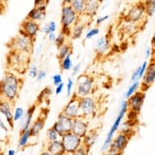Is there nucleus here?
Masks as SVG:
<instances>
[{"label": "nucleus", "mask_w": 155, "mask_h": 155, "mask_svg": "<svg viewBox=\"0 0 155 155\" xmlns=\"http://www.w3.org/2000/svg\"><path fill=\"white\" fill-rule=\"evenodd\" d=\"M14 72L8 71L0 81V98L14 102L18 99L23 82Z\"/></svg>", "instance_id": "nucleus-1"}, {"label": "nucleus", "mask_w": 155, "mask_h": 155, "mask_svg": "<svg viewBox=\"0 0 155 155\" xmlns=\"http://www.w3.org/2000/svg\"><path fill=\"white\" fill-rule=\"evenodd\" d=\"M30 54L20 51H10L8 55V64L12 71L18 73H25L29 68Z\"/></svg>", "instance_id": "nucleus-2"}, {"label": "nucleus", "mask_w": 155, "mask_h": 155, "mask_svg": "<svg viewBox=\"0 0 155 155\" xmlns=\"http://www.w3.org/2000/svg\"><path fill=\"white\" fill-rule=\"evenodd\" d=\"M79 15L74 10L71 4H62L60 24L61 33L66 37H70L71 28L78 21Z\"/></svg>", "instance_id": "nucleus-3"}, {"label": "nucleus", "mask_w": 155, "mask_h": 155, "mask_svg": "<svg viewBox=\"0 0 155 155\" xmlns=\"http://www.w3.org/2000/svg\"><path fill=\"white\" fill-rule=\"evenodd\" d=\"M128 110H129V107H128L127 100H123L122 102H121V104H120V110H119V114H118L117 117L115 118L114 123L112 124L111 127H110L109 132H108V133L107 135V137L105 139L104 143H103V145L102 146L101 150H102V152L107 151V150L109 149L110 145L112 140L114 139V136L115 134V132L119 130V127H120L121 122L124 120V118L125 117V115L127 114Z\"/></svg>", "instance_id": "nucleus-4"}, {"label": "nucleus", "mask_w": 155, "mask_h": 155, "mask_svg": "<svg viewBox=\"0 0 155 155\" xmlns=\"http://www.w3.org/2000/svg\"><path fill=\"white\" fill-rule=\"evenodd\" d=\"M8 45L12 51L31 54L33 51V39L28 38V36L25 34L19 33L18 35L11 40Z\"/></svg>", "instance_id": "nucleus-5"}, {"label": "nucleus", "mask_w": 155, "mask_h": 155, "mask_svg": "<svg viewBox=\"0 0 155 155\" xmlns=\"http://www.w3.org/2000/svg\"><path fill=\"white\" fill-rule=\"evenodd\" d=\"M94 88V79L88 74H81L76 79V89L74 94L79 97L89 96Z\"/></svg>", "instance_id": "nucleus-6"}, {"label": "nucleus", "mask_w": 155, "mask_h": 155, "mask_svg": "<svg viewBox=\"0 0 155 155\" xmlns=\"http://www.w3.org/2000/svg\"><path fill=\"white\" fill-rule=\"evenodd\" d=\"M60 139L66 154H74L76 150L83 144V138L72 132L63 135Z\"/></svg>", "instance_id": "nucleus-7"}, {"label": "nucleus", "mask_w": 155, "mask_h": 155, "mask_svg": "<svg viewBox=\"0 0 155 155\" xmlns=\"http://www.w3.org/2000/svg\"><path fill=\"white\" fill-rule=\"evenodd\" d=\"M130 140V135L126 131H122L113 139L109 149L107 150L108 154H121L127 147Z\"/></svg>", "instance_id": "nucleus-8"}, {"label": "nucleus", "mask_w": 155, "mask_h": 155, "mask_svg": "<svg viewBox=\"0 0 155 155\" xmlns=\"http://www.w3.org/2000/svg\"><path fill=\"white\" fill-rule=\"evenodd\" d=\"M80 106L81 116L86 119H92L96 116L97 111V102L94 97L86 96L80 97Z\"/></svg>", "instance_id": "nucleus-9"}, {"label": "nucleus", "mask_w": 155, "mask_h": 155, "mask_svg": "<svg viewBox=\"0 0 155 155\" xmlns=\"http://www.w3.org/2000/svg\"><path fill=\"white\" fill-rule=\"evenodd\" d=\"M72 124H73V119L68 117L63 112H60L58 115L57 120L53 124V127L58 132L60 137H62L63 135L71 132Z\"/></svg>", "instance_id": "nucleus-10"}, {"label": "nucleus", "mask_w": 155, "mask_h": 155, "mask_svg": "<svg viewBox=\"0 0 155 155\" xmlns=\"http://www.w3.org/2000/svg\"><path fill=\"white\" fill-rule=\"evenodd\" d=\"M62 112L73 120L81 116L79 97L76 96L75 94H72V95L71 96V99L69 100L66 106L64 107Z\"/></svg>", "instance_id": "nucleus-11"}, {"label": "nucleus", "mask_w": 155, "mask_h": 155, "mask_svg": "<svg viewBox=\"0 0 155 155\" xmlns=\"http://www.w3.org/2000/svg\"><path fill=\"white\" fill-rule=\"evenodd\" d=\"M146 13H145L144 4L143 3H139L130 8L129 10L127 11V14L125 15L124 18L128 22L137 24L142 21Z\"/></svg>", "instance_id": "nucleus-12"}, {"label": "nucleus", "mask_w": 155, "mask_h": 155, "mask_svg": "<svg viewBox=\"0 0 155 155\" xmlns=\"http://www.w3.org/2000/svg\"><path fill=\"white\" fill-rule=\"evenodd\" d=\"M39 31H40V25H39L38 22L26 18L25 20L21 23L19 33L28 36V38L34 40Z\"/></svg>", "instance_id": "nucleus-13"}, {"label": "nucleus", "mask_w": 155, "mask_h": 155, "mask_svg": "<svg viewBox=\"0 0 155 155\" xmlns=\"http://www.w3.org/2000/svg\"><path fill=\"white\" fill-rule=\"evenodd\" d=\"M127 100L129 110L140 114L145 100V94L144 91H137Z\"/></svg>", "instance_id": "nucleus-14"}, {"label": "nucleus", "mask_w": 155, "mask_h": 155, "mask_svg": "<svg viewBox=\"0 0 155 155\" xmlns=\"http://www.w3.org/2000/svg\"><path fill=\"white\" fill-rule=\"evenodd\" d=\"M12 102L0 98V114L5 117L7 124L11 129H14V119L12 113Z\"/></svg>", "instance_id": "nucleus-15"}, {"label": "nucleus", "mask_w": 155, "mask_h": 155, "mask_svg": "<svg viewBox=\"0 0 155 155\" xmlns=\"http://www.w3.org/2000/svg\"><path fill=\"white\" fill-rule=\"evenodd\" d=\"M89 131L88 119L83 117V116H80V117L74 119L71 132L83 138L89 132Z\"/></svg>", "instance_id": "nucleus-16"}, {"label": "nucleus", "mask_w": 155, "mask_h": 155, "mask_svg": "<svg viewBox=\"0 0 155 155\" xmlns=\"http://www.w3.org/2000/svg\"><path fill=\"white\" fill-rule=\"evenodd\" d=\"M155 82V59L149 63L145 75L142 78V91L147 90Z\"/></svg>", "instance_id": "nucleus-17"}, {"label": "nucleus", "mask_w": 155, "mask_h": 155, "mask_svg": "<svg viewBox=\"0 0 155 155\" xmlns=\"http://www.w3.org/2000/svg\"><path fill=\"white\" fill-rule=\"evenodd\" d=\"M46 117H47V112L42 111L41 112L40 115L38 116L34 122L32 124L30 127V132L32 137H36L38 135L40 134V132L42 131V129L45 127L46 124Z\"/></svg>", "instance_id": "nucleus-18"}, {"label": "nucleus", "mask_w": 155, "mask_h": 155, "mask_svg": "<svg viewBox=\"0 0 155 155\" xmlns=\"http://www.w3.org/2000/svg\"><path fill=\"white\" fill-rule=\"evenodd\" d=\"M110 48V41L108 35H103L100 37L95 42V51L97 54L103 55L107 53Z\"/></svg>", "instance_id": "nucleus-19"}, {"label": "nucleus", "mask_w": 155, "mask_h": 155, "mask_svg": "<svg viewBox=\"0 0 155 155\" xmlns=\"http://www.w3.org/2000/svg\"><path fill=\"white\" fill-rule=\"evenodd\" d=\"M37 109V105L33 104L31 107H28V109L27 110L25 116L21 120V132H23L25 130L30 128L31 125L33 124V119L34 113Z\"/></svg>", "instance_id": "nucleus-20"}, {"label": "nucleus", "mask_w": 155, "mask_h": 155, "mask_svg": "<svg viewBox=\"0 0 155 155\" xmlns=\"http://www.w3.org/2000/svg\"><path fill=\"white\" fill-rule=\"evenodd\" d=\"M46 6H39V7H34L32 10L29 11L28 15L26 16L27 19L32 20V21H43L46 17Z\"/></svg>", "instance_id": "nucleus-21"}, {"label": "nucleus", "mask_w": 155, "mask_h": 155, "mask_svg": "<svg viewBox=\"0 0 155 155\" xmlns=\"http://www.w3.org/2000/svg\"><path fill=\"white\" fill-rule=\"evenodd\" d=\"M46 150L51 153V154L53 155L66 154L61 139L49 141L46 145Z\"/></svg>", "instance_id": "nucleus-22"}, {"label": "nucleus", "mask_w": 155, "mask_h": 155, "mask_svg": "<svg viewBox=\"0 0 155 155\" xmlns=\"http://www.w3.org/2000/svg\"><path fill=\"white\" fill-rule=\"evenodd\" d=\"M102 2V0H86L84 13L91 17L95 15L98 8H100Z\"/></svg>", "instance_id": "nucleus-23"}, {"label": "nucleus", "mask_w": 155, "mask_h": 155, "mask_svg": "<svg viewBox=\"0 0 155 155\" xmlns=\"http://www.w3.org/2000/svg\"><path fill=\"white\" fill-rule=\"evenodd\" d=\"M86 24H84L83 21H81V20L79 17L78 21L71 28L70 38L72 40H76V39H79V38H81V36L83 35V33H84V30L85 27H86Z\"/></svg>", "instance_id": "nucleus-24"}, {"label": "nucleus", "mask_w": 155, "mask_h": 155, "mask_svg": "<svg viewBox=\"0 0 155 155\" xmlns=\"http://www.w3.org/2000/svg\"><path fill=\"white\" fill-rule=\"evenodd\" d=\"M97 136L98 135L96 131H89V132L83 137V145L90 150L92 146L96 142Z\"/></svg>", "instance_id": "nucleus-25"}, {"label": "nucleus", "mask_w": 155, "mask_h": 155, "mask_svg": "<svg viewBox=\"0 0 155 155\" xmlns=\"http://www.w3.org/2000/svg\"><path fill=\"white\" fill-rule=\"evenodd\" d=\"M60 63V68L62 71H71L72 67H73V63H72V59H71V53L68 54L66 57L59 61Z\"/></svg>", "instance_id": "nucleus-26"}, {"label": "nucleus", "mask_w": 155, "mask_h": 155, "mask_svg": "<svg viewBox=\"0 0 155 155\" xmlns=\"http://www.w3.org/2000/svg\"><path fill=\"white\" fill-rule=\"evenodd\" d=\"M70 53H71V45L69 42L66 41L63 46H61L58 49V54H57L58 59L60 61Z\"/></svg>", "instance_id": "nucleus-27"}, {"label": "nucleus", "mask_w": 155, "mask_h": 155, "mask_svg": "<svg viewBox=\"0 0 155 155\" xmlns=\"http://www.w3.org/2000/svg\"><path fill=\"white\" fill-rule=\"evenodd\" d=\"M30 137H32V136H31L29 128L25 130L23 132H21V137L19 139V147L21 148V149L25 148L28 145V140H29Z\"/></svg>", "instance_id": "nucleus-28"}, {"label": "nucleus", "mask_w": 155, "mask_h": 155, "mask_svg": "<svg viewBox=\"0 0 155 155\" xmlns=\"http://www.w3.org/2000/svg\"><path fill=\"white\" fill-rule=\"evenodd\" d=\"M85 3L86 0H72L71 3V6L74 10L76 11L78 15L84 14L85 9Z\"/></svg>", "instance_id": "nucleus-29"}, {"label": "nucleus", "mask_w": 155, "mask_h": 155, "mask_svg": "<svg viewBox=\"0 0 155 155\" xmlns=\"http://www.w3.org/2000/svg\"><path fill=\"white\" fill-rule=\"evenodd\" d=\"M147 16H153L155 13V0H145L143 2Z\"/></svg>", "instance_id": "nucleus-30"}, {"label": "nucleus", "mask_w": 155, "mask_h": 155, "mask_svg": "<svg viewBox=\"0 0 155 155\" xmlns=\"http://www.w3.org/2000/svg\"><path fill=\"white\" fill-rule=\"evenodd\" d=\"M140 86V83L139 81H135L132 83L131 85H129L128 89H127V91L125 92L124 97L125 99H128L130 97L133 95L137 91H138V89Z\"/></svg>", "instance_id": "nucleus-31"}, {"label": "nucleus", "mask_w": 155, "mask_h": 155, "mask_svg": "<svg viewBox=\"0 0 155 155\" xmlns=\"http://www.w3.org/2000/svg\"><path fill=\"white\" fill-rule=\"evenodd\" d=\"M46 137L48 141H53V140H59L61 138L60 135L58 133V132L56 131L53 127H50L47 131H46Z\"/></svg>", "instance_id": "nucleus-32"}, {"label": "nucleus", "mask_w": 155, "mask_h": 155, "mask_svg": "<svg viewBox=\"0 0 155 155\" xmlns=\"http://www.w3.org/2000/svg\"><path fill=\"white\" fill-rule=\"evenodd\" d=\"M25 111L24 108H22L21 107H16L14 110V112H13V119H14V121L15 122L20 121L25 116Z\"/></svg>", "instance_id": "nucleus-33"}, {"label": "nucleus", "mask_w": 155, "mask_h": 155, "mask_svg": "<svg viewBox=\"0 0 155 155\" xmlns=\"http://www.w3.org/2000/svg\"><path fill=\"white\" fill-rule=\"evenodd\" d=\"M51 94V89L50 88H46L41 92V94H39L38 97V103H41L45 101L46 97H48Z\"/></svg>", "instance_id": "nucleus-34"}, {"label": "nucleus", "mask_w": 155, "mask_h": 155, "mask_svg": "<svg viewBox=\"0 0 155 155\" xmlns=\"http://www.w3.org/2000/svg\"><path fill=\"white\" fill-rule=\"evenodd\" d=\"M100 33V28L98 27H95V28H90L86 33H85V39L86 40H90L95 36L98 35Z\"/></svg>", "instance_id": "nucleus-35"}, {"label": "nucleus", "mask_w": 155, "mask_h": 155, "mask_svg": "<svg viewBox=\"0 0 155 155\" xmlns=\"http://www.w3.org/2000/svg\"><path fill=\"white\" fill-rule=\"evenodd\" d=\"M38 68L36 64H32L29 68H28V76L31 77L32 79H35L37 78L38 74Z\"/></svg>", "instance_id": "nucleus-36"}, {"label": "nucleus", "mask_w": 155, "mask_h": 155, "mask_svg": "<svg viewBox=\"0 0 155 155\" xmlns=\"http://www.w3.org/2000/svg\"><path fill=\"white\" fill-rule=\"evenodd\" d=\"M65 42H66V36L60 33L59 35L57 36L55 41H54V43H55L56 46H57V49H59L60 46H63Z\"/></svg>", "instance_id": "nucleus-37"}, {"label": "nucleus", "mask_w": 155, "mask_h": 155, "mask_svg": "<svg viewBox=\"0 0 155 155\" xmlns=\"http://www.w3.org/2000/svg\"><path fill=\"white\" fill-rule=\"evenodd\" d=\"M73 85H74V81L73 80L71 79V78H68V81H67V84H66V94L67 97H70L72 95V89H73Z\"/></svg>", "instance_id": "nucleus-38"}, {"label": "nucleus", "mask_w": 155, "mask_h": 155, "mask_svg": "<svg viewBox=\"0 0 155 155\" xmlns=\"http://www.w3.org/2000/svg\"><path fill=\"white\" fill-rule=\"evenodd\" d=\"M148 60L145 59V61L143 62L142 64L140 65V73H139V80H141L143 78V76L145 75V71H146V69H147L148 67Z\"/></svg>", "instance_id": "nucleus-39"}, {"label": "nucleus", "mask_w": 155, "mask_h": 155, "mask_svg": "<svg viewBox=\"0 0 155 155\" xmlns=\"http://www.w3.org/2000/svg\"><path fill=\"white\" fill-rule=\"evenodd\" d=\"M52 82L54 86L59 85V84H61L63 82V76L60 73H56L52 76Z\"/></svg>", "instance_id": "nucleus-40"}, {"label": "nucleus", "mask_w": 155, "mask_h": 155, "mask_svg": "<svg viewBox=\"0 0 155 155\" xmlns=\"http://www.w3.org/2000/svg\"><path fill=\"white\" fill-rule=\"evenodd\" d=\"M89 150L88 149V148L85 146V145H84L83 144H82L81 146H80L77 150H76V151L75 152V153L74 154H77V155H86L89 153Z\"/></svg>", "instance_id": "nucleus-41"}, {"label": "nucleus", "mask_w": 155, "mask_h": 155, "mask_svg": "<svg viewBox=\"0 0 155 155\" xmlns=\"http://www.w3.org/2000/svg\"><path fill=\"white\" fill-rule=\"evenodd\" d=\"M139 73H140V66H138L136 70L133 71L132 76H131V81L133 82L135 81H140L139 80Z\"/></svg>", "instance_id": "nucleus-42"}, {"label": "nucleus", "mask_w": 155, "mask_h": 155, "mask_svg": "<svg viewBox=\"0 0 155 155\" xmlns=\"http://www.w3.org/2000/svg\"><path fill=\"white\" fill-rule=\"evenodd\" d=\"M47 76V71L46 70H39L38 74V76H37V80L38 81H41L42 80H44Z\"/></svg>", "instance_id": "nucleus-43"}, {"label": "nucleus", "mask_w": 155, "mask_h": 155, "mask_svg": "<svg viewBox=\"0 0 155 155\" xmlns=\"http://www.w3.org/2000/svg\"><path fill=\"white\" fill-rule=\"evenodd\" d=\"M110 18V15H105L103 16H100V17L97 18L96 20V25L99 26L100 25H102L103 22H105L106 21H107Z\"/></svg>", "instance_id": "nucleus-44"}, {"label": "nucleus", "mask_w": 155, "mask_h": 155, "mask_svg": "<svg viewBox=\"0 0 155 155\" xmlns=\"http://www.w3.org/2000/svg\"><path fill=\"white\" fill-rule=\"evenodd\" d=\"M81 63H78V64H76V65H73L72 68H71V71H72V76H76L77 74L79 73L80 71H81Z\"/></svg>", "instance_id": "nucleus-45"}, {"label": "nucleus", "mask_w": 155, "mask_h": 155, "mask_svg": "<svg viewBox=\"0 0 155 155\" xmlns=\"http://www.w3.org/2000/svg\"><path fill=\"white\" fill-rule=\"evenodd\" d=\"M46 25H47V27H48L49 30H50L51 33V32L55 33V31L57 30V25H56V23L54 21H50L49 23L46 24Z\"/></svg>", "instance_id": "nucleus-46"}, {"label": "nucleus", "mask_w": 155, "mask_h": 155, "mask_svg": "<svg viewBox=\"0 0 155 155\" xmlns=\"http://www.w3.org/2000/svg\"><path fill=\"white\" fill-rule=\"evenodd\" d=\"M64 82H62L61 84H59V85H57L55 86V89H54V93H55L56 95H59V94H61L64 91Z\"/></svg>", "instance_id": "nucleus-47"}, {"label": "nucleus", "mask_w": 155, "mask_h": 155, "mask_svg": "<svg viewBox=\"0 0 155 155\" xmlns=\"http://www.w3.org/2000/svg\"><path fill=\"white\" fill-rule=\"evenodd\" d=\"M152 54H153L152 47H150V46H148L147 48L145 49V59H146V60H148L149 59H150Z\"/></svg>", "instance_id": "nucleus-48"}, {"label": "nucleus", "mask_w": 155, "mask_h": 155, "mask_svg": "<svg viewBox=\"0 0 155 155\" xmlns=\"http://www.w3.org/2000/svg\"><path fill=\"white\" fill-rule=\"evenodd\" d=\"M0 130H2V131L7 132V133L8 132V126L6 125V124L3 120V119L1 117V114H0Z\"/></svg>", "instance_id": "nucleus-49"}, {"label": "nucleus", "mask_w": 155, "mask_h": 155, "mask_svg": "<svg viewBox=\"0 0 155 155\" xmlns=\"http://www.w3.org/2000/svg\"><path fill=\"white\" fill-rule=\"evenodd\" d=\"M49 0H34V7L39 6H46L48 3Z\"/></svg>", "instance_id": "nucleus-50"}, {"label": "nucleus", "mask_w": 155, "mask_h": 155, "mask_svg": "<svg viewBox=\"0 0 155 155\" xmlns=\"http://www.w3.org/2000/svg\"><path fill=\"white\" fill-rule=\"evenodd\" d=\"M47 37H48L49 41H55L56 38H57V35L55 34V33H54V32H51V33H50L48 35H47Z\"/></svg>", "instance_id": "nucleus-51"}, {"label": "nucleus", "mask_w": 155, "mask_h": 155, "mask_svg": "<svg viewBox=\"0 0 155 155\" xmlns=\"http://www.w3.org/2000/svg\"><path fill=\"white\" fill-rule=\"evenodd\" d=\"M151 44H152L153 54L155 57V33H154V34H153V36L152 40H151Z\"/></svg>", "instance_id": "nucleus-52"}, {"label": "nucleus", "mask_w": 155, "mask_h": 155, "mask_svg": "<svg viewBox=\"0 0 155 155\" xmlns=\"http://www.w3.org/2000/svg\"><path fill=\"white\" fill-rule=\"evenodd\" d=\"M41 31H42V32H43L45 34H46V35H48L49 33H51V32H50V30H49L48 27H47V25H44L43 27L41 28Z\"/></svg>", "instance_id": "nucleus-53"}, {"label": "nucleus", "mask_w": 155, "mask_h": 155, "mask_svg": "<svg viewBox=\"0 0 155 155\" xmlns=\"http://www.w3.org/2000/svg\"><path fill=\"white\" fill-rule=\"evenodd\" d=\"M8 155H15L16 153H15V150H13V149H10V150H8Z\"/></svg>", "instance_id": "nucleus-54"}, {"label": "nucleus", "mask_w": 155, "mask_h": 155, "mask_svg": "<svg viewBox=\"0 0 155 155\" xmlns=\"http://www.w3.org/2000/svg\"><path fill=\"white\" fill-rule=\"evenodd\" d=\"M41 155H51V153L49 152L48 150H46H46H45V151H43V152H41Z\"/></svg>", "instance_id": "nucleus-55"}, {"label": "nucleus", "mask_w": 155, "mask_h": 155, "mask_svg": "<svg viewBox=\"0 0 155 155\" xmlns=\"http://www.w3.org/2000/svg\"><path fill=\"white\" fill-rule=\"evenodd\" d=\"M72 0H63V4H71Z\"/></svg>", "instance_id": "nucleus-56"}, {"label": "nucleus", "mask_w": 155, "mask_h": 155, "mask_svg": "<svg viewBox=\"0 0 155 155\" xmlns=\"http://www.w3.org/2000/svg\"><path fill=\"white\" fill-rule=\"evenodd\" d=\"M102 1H103V2H106V1H107V0H102Z\"/></svg>", "instance_id": "nucleus-57"}]
</instances>
